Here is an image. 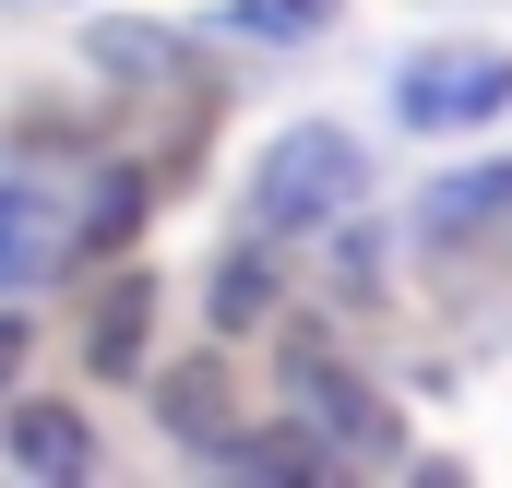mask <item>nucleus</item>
Listing matches in <instances>:
<instances>
[{"label":"nucleus","instance_id":"f257e3e1","mask_svg":"<svg viewBox=\"0 0 512 488\" xmlns=\"http://www.w3.org/2000/svg\"><path fill=\"white\" fill-rule=\"evenodd\" d=\"M358 191H370L358 143L322 131V120H298V131H274L262 167H251V227H262V239H310V227H334Z\"/></svg>","mask_w":512,"mask_h":488},{"label":"nucleus","instance_id":"f03ea898","mask_svg":"<svg viewBox=\"0 0 512 488\" xmlns=\"http://www.w3.org/2000/svg\"><path fill=\"white\" fill-rule=\"evenodd\" d=\"M286 405H298V417H310L346 465H393V441H405V429H393V405H382L346 358H334L322 334H298V346H286Z\"/></svg>","mask_w":512,"mask_h":488},{"label":"nucleus","instance_id":"7ed1b4c3","mask_svg":"<svg viewBox=\"0 0 512 488\" xmlns=\"http://www.w3.org/2000/svg\"><path fill=\"white\" fill-rule=\"evenodd\" d=\"M393 108L417 131H477L489 108H512V60L501 48H417L393 72Z\"/></svg>","mask_w":512,"mask_h":488},{"label":"nucleus","instance_id":"20e7f679","mask_svg":"<svg viewBox=\"0 0 512 488\" xmlns=\"http://www.w3.org/2000/svg\"><path fill=\"white\" fill-rule=\"evenodd\" d=\"M155 405H167V429H179L191 453H227V441H239V405H227V369H215V358L167 369V393H155Z\"/></svg>","mask_w":512,"mask_h":488},{"label":"nucleus","instance_id":"39448f33","mask_svg":"<svg viewBox=\"0 0 512 488\" xmlns=\"http://www.w3.org/2000/svg\"><path fill=\"white\" fill-rule=\"evenodd\" d=\"M72 250H84V227H60L36 191H0V286H24V274H48Z\"/></svg>","mask_w":512,"mask_h":488},{"label":"nucleus","instance_id":"423d86ee","mask_svg":"<svg viewBox=\"0 0 512 488\" xmlns=\"http://www.w3.org/2000/svg\"><path fill=\"white\" fill-rule=\"evenodd\" d=\"M12 465L24 477H84L96 465V429L72 405H12Z\"/></svg>","mask_w":512,"mask_h":488},{"label":"nucleus","instance_id":"0eeeda50","mask_svg":"<svg viewBox=\"0 0 512 488\" xmlns=\"http://www.w3.org/2000/svg\"><path fill=\"white\" fill-rule=\"evenodd\" d=\"M227 465H239V477H334V441H322V429H239Z\"/></svg>","mask_w":512,"mask_h":488},{"label":"nucleus","instance_id":"6e6552de","mask_svg":"<svg viewBox=\"0 0 512 488\" xmlns=\"http://www.w3.org/2000/svg\"><path fill=\"white\" fill-rule=\"evenodd\" d=\"M143 322H155V286H143V274H120V286L96 298V334H84V346H96V369H131V358H143Z\"/></svg>","mask_w":512,"mask_h":488},{"label":"nucleus","instance_id":"1a4fd4ad","mask_svg":"<svg viewBox=\"0 0 512 488\" xmlns=\"http://www.w3.org/2000/svg\"><path fill=\"white\" fill-rule=\"evenodd\" d=\"M262 310H274V274H262V250H227V262H215V322H227V334H251Z\"/></svg>","mask_w":512,"mask_h":488},{"label":"nucleus","instance_id":"9d476101","mask_svg":"<svg viewBox=\"0 0 512 488\" xmlns=\"http://www.w3.org/2000/svg\"><path fill=\"white\" fill-rule=\"evenodd\" d=\"M501 203H512V167H489V179H453V191H429V227L453 239V227H489Z\"/></svg>","mask_w":512,"mask_h":488},{"label":"nucleus","instance_id":"9b49d317","mask_svg":"<svg viewBox=\"0 0 512 488\" xmlns=\"http://www.w3.org/2000/svg\"><path fill=\"white\" fill-rule=\"evenodd\" d=\"M131 227H143V179L120 167V179H96V203H84V250H120Z\"/></svg>","mask_w":512,"mask_h":488},{"label":"nucleus","instance_id":"f8f14e48","mask_svg":"<svg viewBox=\"0 0 512 488\" xmlns=\"http://www.w3.org/2000/svg\"><path fill=\"white\" fill-rule=\"evenodd\" d=\"M322 12H334V0H239L227 24H239V36H274V48H286V36H310Z\"/></svg>","mask_w":512,"mask_h":488},{"label":"nucleus","instance_id":"ddd939ff","mask_svg":"<svg viewBox=\"0 0 512 488\" xmlns=\"http://www.w3.org/2000/svg\"><path fill=\"white\" fill-rule=\"evenodd\" d=\"M96 60L108 72H179V48L167 36H131V24H96Z\"/></svg>","mask_w":512,"mask_h":488},{"label":"nucleus","instance_id":"4468645a","mask_svg":"<svg viewBox=\"0 0 512 488\" xmlns=\"http://www.w3.org/2000/svg\"><path fill=\"white\" fill-rule=\"evenodd\" d=\"M24 346H36V334H24V310H0V393L24 381Z\"/></svg>","mask_w":512,"mask_h":488}]
</instances>
